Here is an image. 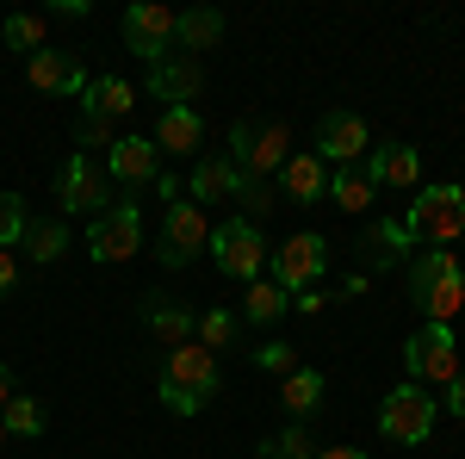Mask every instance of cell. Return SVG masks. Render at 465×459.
I'll use <instances>...</instances> for the list:
<instances>
[{"instance_id": "cell-1", "label": "cell", "mask_w": 465, "mask_h": 459, "mask_svg": "<svg viewBox=\"0 0 465 459\" xmlns=\"http://www.w3.org/2000/svg\"><path fill=\"white\" fill-rule=\"evenodd\" d=\"M217 385H223L217 354L199 348V342H180V348H168V366H162V379H155V397H162L168 416H199L217 397Z\"/></svg>"}, {"instance_id": "cell-2", "label": "cell", "mask_w": 465, "mask_h": 459, "mask_svg": "<svg viewBox=\"0 0 465 459\" xmlns=\"http://www.w3.org/2000/svg\"><path fill=\"white\" fill-rule=\"evenodd\" d=\"M410 298H416V311L422 323H453L465 304V261L453 248H422L410 267Z\"/></svg>"}, {"instance_id": "cell-3", "label": "cell", "mask_w": 465, "mask_h": 459, "mask_svg": "<svg viewBox=\"0 0 465 459\" xmlns=\"http://www.w3.org/2000/svg\"><path fill=\"white\" fill-rule=\"evenodd\" d=\"M223 155L242 168V180H273L280 168H286V155H292L286 118H267V112L236 118V125H230V149H223Z\"/></svg>"}, {"instance_id": "cell-4", "label": "cell", "mask_w": 465, "mask_h": 459, "mask_svg": "<svg viewBox=\"0 0 465 459\" xmlns=\"http://www.w3.org/2000/svg\"><path fill=\"white\" fill-rule=\"evenodd\" d=\"M410 236L429 248H453L465 236V186L460 180H440V186H416V199H410Z\"/></svg>"}, {"instance_id": "cell-5", "label": "cell", "mask_w": 465, "mask_h": 459, "mask_svg": "<svg viewBox=\"0 0 465 459\" xmlns=\"http://www.w3.org/2000/svg\"><path fill=\"white\" fill-rule=\"evenodd\" d=\"M403 373H410V385H453L460 379V335H453V323H422L410 342H403Z\"/></svg>"}, {"instance_id": "cell-6", "label": "cell", "mask_w": 465, "mask_h": 459, "mask_svg": "<svg viewBox=\"0 0 465 459\" xmlns=\"http://www.w3.org/2000/svg\"><path fill=\"white\" fill-rule=\"evenodd\" d=\"M137 248H143V212H137V199H112L100 217H87V254H94V267H124Z\"/></svg>"}, {"instance_id": "cell-7", "label": "cell", "mask_w": 465, "mask_h": 459, "mask_svg": "<svg viewBox=\"0 0 465 459\" xmlns=\"http://www.w3.org/2000/svg\"><path fill=\"white\" fill-rule=\"evenodd\" d=\"M434 423H440V397H429V391L410 385V379L379 404V434L397 441V447H422L434 434Z\"/></svg>"}, {"instance_id": "cell-8", "label": "cell", "mask_w": 465, "mask_h": 459, "mask_svg": "<svg viewBox=\"0 0 465 459\" xmlns=\"http://www.w3.org/2000/svg\"><path fill=\"white\" fill-rule=\"evenodd\" d=\"M212 261H217V274H223V280L254 285V280H261V267H267L261 224H249V217H230V224H217V230H212Z\"/></svg>"}, {"instance_id": "cell-9", "label": "cell", "mask_w": 465, "mask_h": 459, "mask_svg": "<svg viewBox=\"0 0 465 459\" xmlns=\"http://www.w3.org/2000/svg\"><path fill=\"white\" fill-rule=\"evenodd\" d=\"M174 6H162V0H137V6H124V19H118V32H124V50L131 56H143L149 69L155 63H168L174 56Z\"/></svg>"}, {"instance_id": "cell-10", "label": "cell", "mask_w": 465, "mask_h": 459, "mask_svg": "<svg viewBox=\"0 0 465 459\" xmlns=\"http://www.w3.org/2000/svg\"><path fill=\"white\" fill-rule=\"evenodd\" d=\"M322 274H329V236H317V230H298L292 243L273 248V285H280L286 298L311 292Z\"/></svg>"}, {"instance_id": "cell-11", "label": "cell", "mask_w": 465, "mask_h": 459, "mask_svg": "<svg viewBox=\"0 0 465 459\" xmlns=\"http://www.w3.org/2000/svg\"><path fill=\"white\" fill-rule=\"evenodd\" d=\"M199 248H212V217L199 212L193 199H174V205L162 212L155 261H162V267H186V261H199Z\"/></svg>"}, {"instance_id": "cell-12", "label": "cell", "mask_w": 465, "mask_h": 459, "mask_svg": "<svg viewBox=\"0 0 465 459\" xmlns=\"http://www.w3.org/2000/svg\"><path fill=\"white\" fill-rule=\"evenodd\" d=\"M366 149H372V131H366L360 112L341 106V112H322L317 118V149H311V155H317L322 168H360Z\"/></svg>"}, {"instance_id": "cell-13", "label": "cell", "mask_w": 465, "mask_h": 459, "mask_svg": "<svg viewBox=\"0 0 465 459\" xmlns=\"http://www.w3.org/2000/svg\"><path fill=\"white\" fill-rule=\"evenodd\" d=\"M56 199H63V212H69V217H100L112 205L106 168H100L94 155H81V149H74L69 162H63V175H56Z\"/></svg>"}, {"instance_id": "cell-14", "label": "cell", "mask_w": 465, "mask_h": 459, "mask_svg": "<svg viewBox=\"0 0 465 459\" xmlns=\"http://www.w3.org/2000/svg\"><path fill=\"white\" fill-rule=\"evenodd\" d=\"M360 168H366V180H372L379 193H416V186H422V149H416V143H397V137L372 143Z\"/></svg>"}, {"instance_id": "cell-15", "label": "cell", "mask_w": 465, "mask_h": 459, "mask_svg": "<svg viewBox=\"0 0 465 459\" xmlns=\"http://www.w3.org/2000/svg\"><path fill=\"white\" fill-rule=\"evenodd\" d=\"M106 180L112 186H124V193H137L149 180H162V149L149 137H118L106 149Z\"/></svg>"}, {"instance_id": "cell-16", "label": "cell", "mask_w": 465, "mask_h": 459, "mask_svg": "<svg viewBox=\"0 0 465 459\" xmlns=\"http://www.w3.org/2000/svg\"><path fill=\"white\" fill-rule=\"evenodd\" d=\"M242 186H249V180H242V168H236L223 149H217V155H199L193 175H186V193H193L199 212H205V205H223V199H242Z\"/></svg>"}, {"instance_id": "cell-17", "label": "cell", "mask_w": 465, "mask_h": 459, "mask_svg": "<svg viewBox=\"0 0 465 459\" xmlns=\"http://www.w3.org/2000/svg\"><path fill=\"white\" fill-rule=\"evenodd\" d=\"M366 274H391V267H410L416 261V236H410V224L403 217H379V224H366Z\"/></svg>"}, {"instance_id": "cell-18", "label": "cell", "mask_w": 465, "mask_h": 459, "mask_svg": "<svg viewBox=\"0 0 465 459\" xmlns=\"http://www.w3.org/2000/svg\"><path fill=\"white\" fill-rule=\"evenodd\" d=\"M149 143H155L162 155H193V162H199V149H205V118H199V106H162Z\"/></svg>"}, {"instance_id": "cell-19", "label": "cell", "mask_w": 465, "mask_h": 459, "mask_svg": "<svg viewBox=\"0 0 465 459\" xmlns=\"http://www.w3.org/2000/svg\"><path fill=\"white\" fill-rule=\"evenodd\" d=\"M199 94H205V69L193 56H168L149 69V100H162V106H193Z\"/></svg>"}, {"instance_id": "cell-20", "label": "cell", "mask_w": 465, "mask_h": 459, "mask_svg": "<svg viewBox=\"0 0 465 459\" xmlns=\"http://www.w3.org/2000/svg\"><path fill=\"white\" fill-rule=\"evenodd\" d=\"M137 112V87L124 81V75H87V87H81V118H131Z\"/></svg>"}, {"instance_id": "cell-21", "label": "cell", "mask_w": 465, "mask_h": 459, "mask_svg": "<svg viewBox=\"0 0 465 459\" xmlns=\"http://www.w3.org/2000/svg\"><path fill=\"white\" fill-rule=\"evenodd\" d=\"M137 317H143V329L155 335V342H168V348H180V342H193V311L180 304L174 292H149L143 304H137Z\"/></svg>"}, {"instance_id": "cell-22", "label": "cell", "mask_w": 465, "mask_h": 459, "mask_svg": "<svg viewBox=\"0 0 465 459\" xmlns=\"http://www.w3.org/2000/svg\"><path fill=\"white\" fill-rule=\"evenodd\" d=\"M25 81H32L37 94H81L87 69L74 63L69 50H37V56H25Z\"/></svg>"}, {"instance_id": "cell-23", "label": "cell", "mask_w": 465, "mask_h": 459, "mask_svg": "<svg viewBox=\"0 0 465 459\" xmlns=\"http://www.w3.org/2000/svg\"><path fill=\"white\" fill-rule=\"evenodd\" d=\"M280 193L286 199H298V205H317L322 193H329V168H322L311 149H298V155H286V168H280Z\"/></svg>"}, {"instance_id": "cell-24", "label": "cell", "mask_w": 465, "mask_h": 459, "mask_svg": "<svg viewBox=\"0 0 465 459\" xmlns=\"http://www.w3.org/2000/svg\"><path fill=\"white\" fill-rule=\"evenodd\" d=\"M217 37H223V13L217 6H193V13L174 19V56L199 63V50H217Z\"/></svg>"}, {"instance_id": "cell-25", "label": "cell", "mask_w": 465, "mask_h": 459, "mask_svg": "<svg viewBox=\"0 0 465 459\" xmlns=\"http://www.w3.org/2000/svg\"><path fill=\"white\" fill-rule=\"evenodd\" d=\"M329 205H341L348 217L372 212V199H379V186L366 180V168H329V193H322Z\"/></svg>"}, {"instance_id": "cell-26", "label": "cell", "mask_w": 465, "mask_h": 459, "mask_svg": "<svg viewBox=\"0 0 465 459\" xmlns=\"http://www.w3.org/2000/svg\"><path fill=\"white\" fill-rule=\"evenodd\" d=\"M322 385H329V379H322L317 366H298V373L280 379V404L292 410V423H304V416H317V410H322Z\"/></svg>"}, {"instance_id": "cell-27", "label": "cell", "mask_w": 465, "mask_h": 459, "mask_svg": "<svg viewBox=\"0 0 465 459\" xmlns=\"http://www.w3.org/2000/svg\"><path fill=\"white\" fill-rule=\"evenodd\" d=\"M19 243H25V254H32L37 267H56V261L69 254V224H63V217H32Z\"/></svg>"}, {"instance_id": "cell-28", "label": "cell", "mask_w": 465, "mask_h": 459, "mask_svg": "<svg viewBox=\"0 0 465 459\" xmlns=\"http://www.w3.org/2000/svg\"><path fill=\"white\" fill-rule=\"evenodd\" d=\"M236 335H242V317H236L230 304H212V311H199V323H193V342L212 348V354L236 348Z\"/></svg>"}, {"instance_id": "cell-29", "label": "cell", "mask_w": 465, "mask_h": 459, "mask_svg": "<svg viewBox=\"0 0 465 459\" xmlns=\"http://www.w3.org/2000/svg\"><path fill=\"white\" fill-rule=\"evenodd\" d=\"M0 44H6V50H25V56H37V50H50V19H37V13H6Z\"/></svg>"}, {"instance_id": "cell-30", "label": "cell", "mask_w": 465, "mask_h": 459, "mask_svg": "<svg viewBox=\"0 0 465 459\" xmlns=\"http://www.w3.org/2000/svg\"><path fill=\"white\" fill-rule=\"evenodd\" d=\"M286 311H292V298L280 292V285H273V280H254V285H249V298H242V311H236V317H242V323H280Z\"/></svg>"}, {"instance_id": "cell-31", "label": "cell", "mask_w": 465, "mask_h": 459, "mask_svg": "<svg viewBox=\"0 0 465 459\" xmlns=\"http://www.w3.org/2000/svg\"><path fill=\"white\" fill-rule=\"evenodd\" d=\"M0 428H6V441H13V434H19V441H37V434H44V404L13 391L6 410H0Z\"/></svg>"}, {"instance_id": "cell-32", "label": "cell", "mask_w": 465, "mask_h": 459, "mask_svg": "<svg viewBox=\"0 0 465 459\" xmlns=\"http://www.w3.org/2000/svg\"><path fill=\"white\" fill-rule=\"evenodd\" d=\"M261 459H317V441L304 434V423H292V428L261 441Z\"/></svg>"}, {"instance_id": "cell-33", "label": "cell", "mask_w": 465, "mask_h": 459, "mask_svg": "<svg viewBox=\"0 0 465 459\" xmlns=\"http://www.w3.org/2000/svg\"><path fill=\"white\" fill-rule=\"evenodd\" d=\"M25 224H32V212H25V193H0V248H19Z\"/></svg>"}, {"instance_id": "cell-34", "label": "cell", "mask_w": 465, "mask_h": 459, "mask_svg": "<svg viewBox=\"0 0 465 459\" xmlns=\"http://www.w3.org/2000/svg\"><path fill=\"white\" fill-rule=\"evenodd\" d=\"M254 366H261V373H280V379H286V373H298V348L273 335V342H261V348H254Z\"/></svg>"}, {"instance_id": "cell-35", "label": "cell", "mask_w": 465, "mask_h": 459, "mask_svg": "<svg viewBox=\"0 0 465 459\" xmlns=\"http://www.w3.org/2000/svg\"><path fill=\"white\" fill-rule=\"evenodd\" d=\"M236 205H242V217H249V224H261V217H267L273 205H280V193H273V180H249Z\"/></svg>"}, {"instance_id": "cell-36", "label": "cell", "mask_w": 465, "mask_h": 459, "mask_svg": "<svg viewBox=\"0 0 465 459\" xmlns=\"http://www.w3.org/2000/svg\"><path fill=\"white\" fill-rule=\"evenodd\" d=\"M74 143H81V155H87V149H112V125L106 118H81V125H74Z\"/></svg>"}, {"instance_id": "cell-37", "label": "cell", "mask_w": 465, "mask_h": 459, "mask_svg": "<svg viewBox=\"0 0 465 459\" xmlns=\"http://www.w3.org/2000/svg\"><path fill=\"white\" fill-rule=\"evenodd\" d=\"M13 285H19V254H13V248H0V298H6Z\"/></svg>"}, {"instance_id": "cell-38", "label": "cell", "mask_w": 465, "mask_h": 459, "mask_svg": "<svg viewBox=\"0 0 465 459\" xmlns=\"http://www.w3.org/2000/svg\"><path fill=\"white\" fill-rule=\"evenodd\" d=\"M292 304H298V311H304V317H317L322 304H329V292H317V285H311V292H298V298H292Z\"/></svg>"}, {"instance_id": "cell-39", "label": "cell", "mask_w": 465, "mask_h": 459, "mask_svg": "<svg viewBox=\"0 0 465 459\" xmlns=\"http://www.w3.org/2000/svg\"><path fill=\"white\" fill-rule=\"evenodd\" d=\"M447 416H460V423H465V373L447 385Z\"/></svg>"}, {"instance_id": "cell-40", "label": "cell", "mask_w": 465, "mask_h": 459, "mask_svg": "<svg viewBox=\"0 0 465 459\" xmlns=\"http://www.w3.org/2000/svg\"><path fill=\"white\" fill-rule=\"evenodd\" d=\"M360 292H366V274H348V280H341V292H335V298H360Z\"/></svg>"}, {"instance_id": "cell-41", "label": "cell", "mask_w": 465, "mask_h": 459, "mask_svg": "<svg viewBox=\"0 0 465 459\" xmlns=\"http://www.w3.org/2000/svg\"><path fill=\"white\" fill-rule=\"evenodd\" d=\"M317 459H366L360 447H317Z\"/></svg>"}, {"instance_id": "cell-42", "label": "cell", "mask_w": 465, "mask_h": 459, "mask_svg": "<svg viewBox=\"0 0 465 459\" xmlns=\"http://www.w3.org/2000/svg\"><path fill=\"white\" fill-rule=\"evenodd\" d=\"M6 397H13V373L0 366V410H6Z\"/></svg>"}, {"instance_id": "cell-43", "label": "cell", "mask_w": 465, "mask_h": 459, "mask_svg": "<svg viewBox=\"0 0 465 459\" xmlns=\"http://www.w3.org/2000/svg\"><path fill=\"white\" fill-rule=\"evenodd\" d=\"M0 447H6V428H0Z\"/></svg>"}, {"instance_id": "cell-44", "label": "cell", "mask_w": 465, "mask_h": 459, "mask_svg": "<svg viewBox=\"0 0 465 459\" xmlns=\"http://www.w3.org/2000/svg\"><path fill=\"white\" fill-rule=\"evenodd\" d=\"M460 243H465V236H460Z\"/></svg>"}]
</instances>
